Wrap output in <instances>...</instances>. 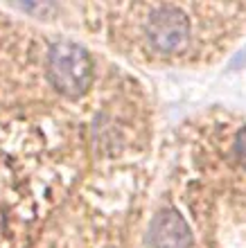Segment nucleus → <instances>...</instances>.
Wrapping results in <instances>:
<instances>
[{
  "instance_id": "7ed1b4c3",
  "label": "nucleus",
  "mask_w": 246,
  "mask_h": 248,
  "mask_svg": "<svg viewBox=\"0 0 246 248\" xmlns=\"http://www.w3.org/2000/svg\"><path fill=\"white\" fill-rule=\"evenodd\" d=\"M149 239L154 248H190L192 246V232L188 223L179 212L165 210L156 215L149 228Z\"/></svg>"
},
{
  "instance_id": "f03ea898",
  "label": "nucleus",
  "mask_w": 246,
  "mask_h": 248,
  "mask_svg": "<svg viewBox=\"0 0 246 248\" xmlns=\"http://www.w3.org/2000/svg\"><path fill=\"white\" fill-rule=\"evenodd\" d=\"M145 34L156 52L172 54L185 47L190 39V23L179 7L165 5L149 14Z\"/></svg>"
},
{
  "instance_id": "20e7f679",
  "label": "nucleus",
  "mask_w": 246,
  "mask_h": 248,
  "mask_svg": "<svg viewBox=\"0 0 246 248\" xmlns=\"http://www.w3.org/2000/svg\"><path fill=\"white\" fill-rule=\"evenodd\" d=\"M16 7L32 16H50L54 14V0H12Z\"/></svg>"
},
{
  "instance_id": "39448f33",
  "label": "nucleus",
  "mask_w": 246,
  "mask_h": 248,
  "mask_svg": "<svg viewBox=\"0 0 246 248\" xmlns=\"http://www.w3.org/2000/svg\"><path fill=\"white\" fill-rule=\"evenodd\" d=\"M235 154H237V160L246 167V126L240 131L237 136V142H235Z\"/></svg>"
},
{
  "instance_id": "f257e3e1",
  "label": "nucleus",
  "mask_w": 246,
  "mask_h": 248,
  "mask_svg": "<svg viewBox=\"0 0 246 248\" xmlns=\"http://www.w3.org/2000/svg\"><path fill=\"white\" fill-rule=\"evenodd\" d=\"M50 84L66 97H79L93 81V61L82 46L59 41L48 52Z\"/></svg>"
}]
</instances>
